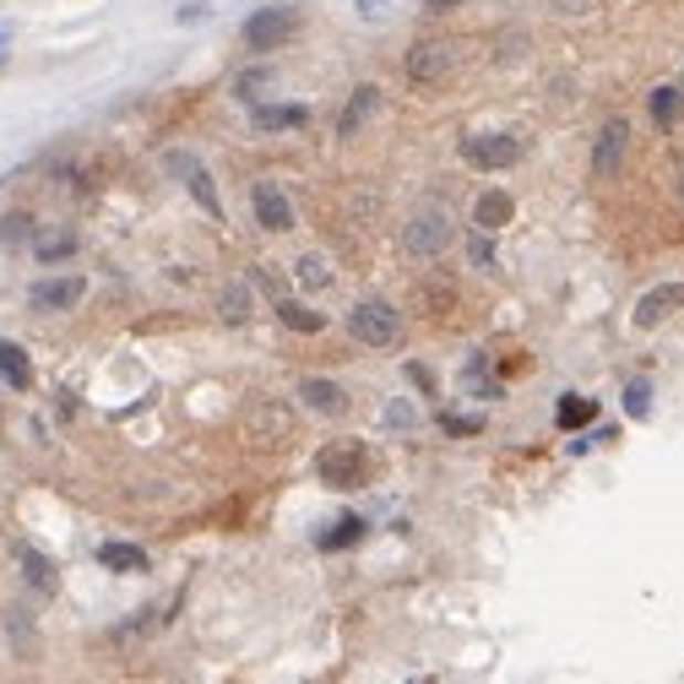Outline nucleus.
Instances as JSON below:
<instances>
[{"label": "nucleus", "instance_id": "4", "mask_svg": "<svg viewBox=\"0 0 684 684\" xmlns=\"http://www.w3.org/2000/svg\"><path fill=\"white\" fill-rule=\"evenodd\" d=\"M245 440L250 445H261V451L294 440V413H288L277 397H255V402L245 408Z\"/></svg>", "mask_w": 684, "mask_h": 684}, {"label": "nucleus", "instance_id": "28", "mask_svg": "<svg viewBox=\"0 0 684 684\" xmlns=\"http://www.w3.org/2000/svg\"><path fill=\"white\" fill-rule=\"evenodd\" d=\"M467 261H473V266H478V272H495V234H484V229H478V234H473V240H467Z\"/></svg>", "mask_w": 684, "mask_h": 684}, {"label": "nucleus", "instance_id": "34", "mask_svg": "<svg viewBox=\"0 0 684 684\" xmlns=\"http://www.w3.org/2000/svg\"><path fill=\"white\" fill-rule=\"evenodd\" d=\"M424 6H430V11H451L456 0H424Z\"/></svg>", "mask_w": 684, "mask_h": 684}, {"label": "nucleus", "instance_id": "9", "mask_svg": "<svg viewBox=\"0 0 684 684\" xmlns=\"http://www.w3.org/2000/svg\"><path fill=\"white\" fill-rule=\"evenodd\" d=\"M82 294H87V283H82L76 272H61V277H44V283H33L28 305H33L39 315H61V311H76V305H82Z\"/></svg>", "mask_w": 684, "mask_h": 684}, {"label": "nucleus", "instance_id": "33", "mask_svg": "<svg viewBox=\"0 0 684 684\" xmlns=\"http://www.w3.org/2000/svg\"><path fill=\"white\" fill-rule=\"evenodd\" d=\"M386 424H413V408H386Z\"/></svg>", "mask_w": 684, "mask_h": 684}, {"label": "nucleus", "instance_id": "19", "mask_svg": "<svg viewBox=\"0 0 684 684\" xmlns=\"http://www.w3.org/2000/svg\"><path fill=\"white\" fill-rule=\"evenodd\" d=\"M277 320H283L288 332H299V337H315V332L326 326V315L311 311V305H299V299H277Z\"/></svg>", "mask_w": 684, "mask_h": 684}, {"label": "nucleus", "instance_id": "14", "mask_svg": "<svg viewBox=\"0 0 684 684\" xmlns=\"http://www.w3.org/2000/svg\"><path fill=\"white\" fill-rule=\"evenodd\" d=\"M511 218H516V201H511L505 190H484V196L473 201V223H478L484 234H499Z\"/></svg>", "mask_w": 684, "mask_h": 684}, {"label": "nucleus", "instance_id": "13", "mask_svg": "<svg viewBox=\"0 0 684 684\" xmlns=\"http://www.w3.org/2000/svg\"><path fill=\"white\" fill-rule=\"evenodd\" d=\"M680 305H684V288L680 283H663V288L641 294V305H635V326H657V320H669Z\"/></svg>", "mask_w": 684, "mask_h": 684}, {"label": "nucleus", "instance_id": "31", "mask_svg": "<svg viewBox=\"0 0 684 684\" xmlns=\"http://www.w3.org/2000/svg\"><path fill=\"white\" fill-rule=\"evenodd\" d=\"M440 424H445V430H451V435H473V430H478V419H451V413H445V419H440Z\"/></svg>", "mask_w": 684, "mask_h": 684}, {"label": "nucleus", "instance_id": "32", "mask_svg": "<svg viewBox=\"0 0 684 684\" xmlns=\"http://www.w3.org/2000/svg\"><path fill=\"white\" fill-rule=\"evenodd\" d=\"M354 6H359L365 17H386V6H391V0H354Z\"/></svg>", "mask_w": 684, "mask_h": 684}, {"label": "nucleus", "instance_id": "21", "mask_svg": "<svg viewBox=\"0 0 684 684\" xmlns=\"http://www.w3.org/2000/svg\"><path fill=\"white\" fill-rule=\"evenodd\" d=\"M98 565H104V570H125V576H130V570H147V555H141L136 544H104V549H98Z\"/></svg>", "mask_w": 684, "mask_h": 684}, {"label": "nucleus", "instance_id": "16", "mask_svg": "<svg viewBox=\"0 0 684 684\" xmlns=\"http://www.w3.org/2000/svg\"><path fill=\"white\" fill-rule=\"evenodd\" d=\"M33 255L44 261V266H61L76 255V229H44V234H33Z\"/></svg>", "mask_w": 684, "mask_h": 684}, {"label": "nucleus", "instance_id": "22", "mask_svg": "<svg viewBox=\"0 0 684 684\" xmlns=\"http://www.w3.org/2000/svg\"><path fill=\"white\" fill-rule=\"evenodd\" d=\"M218 315H223L229 326H245L250 320V288L245 283H229V288L218 294Z\"/></svg>", "mask_w": 684, "mask_h": 684}, {"label": "nucleus", "instance_id": "35", "mask_svg": "<svg viewBox=\"0 0 684 684\" xmlns=\"http://www.w3.org/2000/svg\"><path fill=\"white\" fill-rule=\"evenodd\" d=\"M680 186H684V180H680Z\"/></svg>", "mask_w": 684, "mask_h": 684}, {"label": "nucleus", "instance_id": "3", "mask_svg": "<svg viewBox=\"0 0 684 684\" xmlns=\"http://www.w3.org/2000/svg\"><path fill=\"white\" fill-rule=\"evenodd\" d=\"M348 332H354V343H365V348H391L397 337H402V315L391 299H359L354 311H348Z\"/></svg>", "mask_w": 684, "mask_h": 684}, {"label": "nucleus", "instance_id": "29", "mask_svg": "<svg viewBox=\"0 0 684 684\" xmlns=\"http://www.w3.org/2000/svg\"><path fill=\"white\" fill-rule=\"evenodd\" d=\"M646 408H652V386H646V380H630V386H624V413H630V419H646Z\"/></svg>", "mask_w": 684, "mask_h": 684}, {"label": "nucleus", "instance_id": "18", "mask_svg": "<svg viewBox=\"0 0 684 684\" xmlns=\"http://www.w3.org/2000/svg\"><path fill=\"white\" fill-rule=\"evenodd\" d=\"M0 380H6V386H17V391H28V386H33V359H28L17 343H0Z\"/></svg>", "mask_w": 684, "mask_h": 684}, {"label": "nucleus", "instance_id": "5", "mask_svg": "<svg viewBox=\"0 0 684 684\" xmlns=\"http://www.w3.org/2000/svg\"><path fill=\"white\" fill-rule=\"evenodd\" d=\"M402 71H408V82L435 87V82H445V76L456 71V44H451V39H419V44L408 50Z\"/></svg>", "mask_w": 684, "mask_h": 684}, {"label": "nucleus", "instance_id": "15", "mask_svg": "<svg viewBox=\"0 0 684 684\" xmlns=\"http://www.w3.org/2000/svg\"><path fill=\"white\" fill-rule=\"evenodd\" d=\"M375 104H380V87H370V82H365V87H354V98H348V104H343V115H337V136L348 141V136H354V130L375 115Z\"/></svg>", "mask_w": 684, "mask_h": 684}, {"label": "nucleus", "instance_id": "8", "mask_svg": "<svg viewBox=\"0 0 684 684\" xmlns=\"http://www.w3.org/2000/svg\"><path fill=\"white\" fill-rule=\"evenodd\" d=\"M250 212H255V223H261L266 234H288V229H294V201L283 196V186H272V180L250 186Z\"/></svg>", "mask_w": 684, "mask_h": 684}, {"label": "nucleus", "instance_id": "11", "mask_svg": "<svg viewBox=\"0 0 684 684\" xmlns=\"http://www.w3.org/2000/svg\"><path fill=\"white\" fill-rule=\"evenodd\" d=\"M299 402L320 413V419H343L348 413V391L337 386V380H326V375H305L299 380Z\"/></svg>", "mask_w": 684, "mask_h": 684}, {"label": "nucleus", "instance_id": "6", "mask_svg": "<svg viewBox=\"0 0 684 684\" xmlns=\"http://www.w3.org/2000/svg\"><path fill=\"white\" fill-rule=\"evenodd\" d=\"M299 33V11L294 6H266V11H255L245 22V44L255 55H272L277 44H288Z\"/></svg>", "mask_w": 684, "mask_h": 684}, {"label": "nucleus", "instance_id": "25", "mask_svg": "<svg viewBox=\"0 0 684 684\" xmlns=\"http://www.w3.org/2000/svg\"><path fill=\"white\" fill-rule=\"evenodd\" d=\"M646 109H652V120L669 130V125L680 120V87H657V93L646 98Z\"/></svg>", "mask_w": 684, "mask_h": 684}, {"label": "nucleus", "instance_id": "27", "mask_svg": "<svg viewBox=\"0 0 684 684\" xmlns=\"http://www.w3.org/2000/svg\"><path fill=\"white\" fill-rule=\"evenodd\" d=\"M22 240H33V218L28 212H6L0 218V245H22Z\"/></svg>", "mask_w": 684, "mask_h": 684}, {"label": "nucleus", "instance_id": "26", "mask_svg": "<svg viewBox=\"0 0 684 684\" xmlns=\"http://www.w3.org/2000/svg\"><path fill=\"white\" fill-rule=\"evenodd\" d=\"M255 125L261 130H283V125H305V109L288 104V109H272V104H255Z\"/></svg>", "mask_w": 684, "mask_h": 684}, {"label": "nucleus", "instance_id": "1", "mask_svg": "<svg viewBox=\"0 0 684 684\" xmlns=\"http://www.w3.org/2000/svg\"><path fill=\"white\" fill-rule=\"evenodd\" d=\"M451 212L435 207V201H424L419 212H408V223H402V250L413 255V261H435L451 250Z\"/></svg>", "mask_w": 684, "mask_h": 684}, {"label": "nucleus", "instance_id": "12", "mask_svg": "<svg viewBox=\"0 0 684 684\" xmlns=\"http://www.w3.org/2000/svg\"><path fill=\"white\" fill-rule=\"evenodd\" d=\"M169 169H175V175L186 180V190H190V196H196V207H201L207 218H223V201H218V190H212V175H207V169H201L196 158H186V152H175V158H169Z\"/></svg>", "mask_w": 684, "mask_h": 684}, {"label": "nucleus", "instance_id": "7", "mask_svg": "<svg viewBox=\"0 0 684 684\" xmlns=\"http://www.w3.org/2000/svg\"><path fill=\"white\" fill-rule=\"evenodd\" d=\"M462 158H467V169H484V175L511 169V164H522V136H511V130H495V136H467V141H462Z\"/></svg>", "mask_w": 684, "mask_h": 684}, {"label": "nucleus", "instance_id": "2", "mask_svg": "<svg viewBox=\"0 0 684 684\" xmlns=\"http://www.w3.org/2000/svg\"><path fill=\"white\" fill-rule=\"evenodd\" d=\"M365 467H370V456H365L359 440H332V445L315 451V478L326 490H359L365 484Z\"/></svg>", "mask_w": 684, "mask_h": 684}, {"label": "nucleus", "instance_id": "24", "mask_svg": "<svg viewBox=\"0 0 684 684\" xmlns=\"http://www.w3.org/2000/svg\"><path fill=\"white\" fill-rule=\"evenodd\" d=\"M359 538H365V516H343V522L320 538V549H354Z\"/></svg>", "mask_w": 684, "mask_h": 684}, {"label": "nucleus", "instance_id": "30", "mask_svg": "<svg viewBox=\"0 0 684 684\" xmlns=\"http://www.w3.org/2000/svg\"><path fill=\"white\" fill-rule=\"evenodd\" d=\"M6 630H11V646L33 652V624H28V614H22V609H11V614H6Z\"/></svg>", "mask_w": 684, "mask_h": 684}, {"label": "nucleus", "instance_id": "10", "mask_svg": "<svg viewBox=\"0 0 684 684\" xmlns=\"http://www.w3.org/2000/svg\"><path fill=\"white\" fill-rule=\"evenodd\" d=\"M624 141H630V120L624 115H609V120L598 125V141H592V175L598 180H609L624 164Z\"/></svg>", "mask_w": 684, "mask_h": 684}, {"label": "nucleus", "instance_id": "17", "mask_svg": "<svg viewBox=\"0 0 684 684\" xmlns=\"http://www.w3.org/2000/svg\"><path fill=\"white\" fill-rule=\"evenodd\" d=\"M294 283H299V288H305V294H320V288H332V283H337V272H332V261H326V255H299V261H294Z\"/></svg>", "mask_w": 684, "mask_h": 684}, {"label": "nucleus", "instance_id": "23", "mask_svg": "<svg viewBox=\"0 0 684 684\" xmlns=\"http://www.w3.org/2000/svg\"><path fill=\"white\" fill-rule=\"evenodd\" d=\"M17 560L28 565V581H33V592H55V570H50V560H44L39 549H28V544H22V549H17Z\"/></svg>", "mask_w": 684, "mask_h": 684}, {"label": "nucleus", "instance_id": "20", "mask_svg": "<svg viewBox=\"0 0 684 684\" xmlns=\"http://www.w3.org/2000/svg\"><path fill=\"white\" fill-rule=\"evenodd\" d=\"M598 419V402L592 397H576V391H565L560 408H555V424L560 430H581V424H592Z\"/></svg>", "mask_w": 684, "mask_h": 684}]
</instances>
